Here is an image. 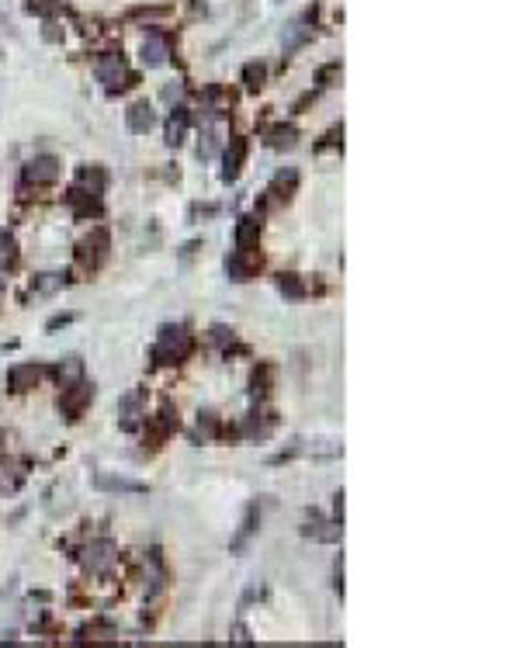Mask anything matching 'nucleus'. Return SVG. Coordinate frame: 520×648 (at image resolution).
Here are the masks:
<instances>
[{
  "label": "nucleus",
  "mask_w": 520,
  "mask_h": 648,
  "mask_svg": "<svg viewBox=\"0 0 520 648\" xmlns=\"http://www.w3.org/2000/svg\"><path fill=\"white\" fill-rule=\"evenodd\" d=\"M167 56H170L167 38H163V35H156V31H149V35H146V42H142V63H146V66H163V63H167Z\"/></svg>",
  "instance_id": "1a4fd4ad"
},
{
  "label": "nucleus",
  "mask_w": 520,
  "mask_h": 648,
  "mask_svg": "<svg viewBox=\"0 0 520 648\" xmlns=\"http://www.w3.org/2000/svg\"><path fill=\"white\" fill-rule=\"evenodd\" d=\"M125 125H128V132L142 135V132H149V128L156 125V111H153L146 101H139V104H132V108L125 111Z\"/></svg>",
  "instance_id": "0eeeda50"
},
{
  "label": "nucleus",
  "mask_w": 520,
  "mask_h": 648,
  "mask_svg": "<svg viewBox=\"0 0 520 648\" xmlns=\"http://www.w3.org/2000/svg\"><path fill=\"white\" fill-rule=\"evenodd\" d=\"M243 156H246V142H243V139H232L229 149H225V167H222V181H225V184H232V181L239 177Z\"/></svg>",
  "instance_id": "9d476101"
},
{
  "label": "nucleus",
  "mask_w": 520,
  "mask_h": 648,
  "mask_svg": "<svg viewBox=\"0 0 520 648\" xmlns=\"http://www.w3.org/2000/svg\"><path fill=\"white\" fill-rule=\"evenodd\" d=\"M114 545L111 541H94L91 548H84V555H80V561H84V568L87 572H94V575H101V572H107L111 565H114Z\"/></svg>",
  "instance_id": "20e7f679"
},
{
  "label": "nucleus",
  "mask_w": 520,
  "mask_h": 648,
  "mask_svg": "<svg viewBox=\"0 0 520 648\" xmlns=\"http://www.w3.org/2000/svg\"><path fill=\"white\" fill-rule=\"evenodd\" d=\"M309 38H312V28H302V24H295V28H292V31L285 35V52L292 56V52H295V49L302 45V42H309Z\"/></svg>",
  "instance_id": "6ab92c4d"
},
{
  "label": "nucleus",
  "mask_w": 520,
  "mask_h": 648,
  "mask_svg": "<svg viewBox=\"0 0 520 648\" xmlns=\"http://www.w3.org/2000/svg\"><path fill=\"white\" fill-rule=\"evenodd\" d=\"M299 455H306V458H340L343 455V444L340 441H295V448H288L278 462L299 458Z\"/></svg>",
  "instance_id": "f03ea898"
},
{
  "label": "nucleus",
  "mask_w": 520,
  "mask_h": 648,
  "mask_svg": "<svg viewBox=\"0 0 520 648\" xmlns=\"http://www.w3.org/2000/svg\"><path fill=\"white\" fill-rule=\"evenodd\" d=\"M215 149H218V135H215V128H208L205 135H202V142H198V156H202V160H211Z\"/></svg>",
  "instance_id": "412c9836"
},
{
  "label": "nucleus",
  "mask_w": 520,
  "mask_h": 648,
  "mask_svg": "<svg viewBox=\"0 0 520 648\" xmlns=\"http://www.w3.org/2000/svg\"><path fill=\"white\" fill-rule=\"evenodd\" d=\"M274 149H288V146H295V128L292 125H278L274 132H271V139H267Z\"/></svg>",
  "instance_id": "f3484780"
},
{
  "label": "nucleus",
  "mask_w": 520,
  "mask_h": 648,
  "mask_svg": "<svg viewBox=\"0 0 520 648\" xmlns=\"http://www.w3.org/2000/svg\"><path fill=\"white\" fill-rule=\"evenodd\" d=\"M302 534L306 538H312V541H326V545H333V541H340V534H343V527L340 524H315V527H302Z\"/></svg>",
  "instance_id": "2eb2a0df"
},
{
  "label": "nucleus",
  "mask_w": 520,
  "mask_h": 648,
  "mask_svg": "<svg viewBox=\"0 0 520 648\" xmlns=\"http://www.w3.org/2000/svg\"><path fill=\"white\" fill-rule=\"evenodd\" d=\"M98 489L107 492H146V482H132V478H114V475H98L94 478Z\"/></svg>",
  "instance_id": "f8f14e48"
},
{
  "label": "nucleus",
  "mask_w": 520,
  "mask_h": 648,
  "mask_svg": "<svg viewBox=\"0 0 520 648\" xmlns=\"http://www.w3.org/2000/svg\"><path fill=\"white\" fill-rule=\"evenodd\" d=\"M253 271H257V264L246 257V250H236L232 257H225V274L232 281H250Z\"/></svg>",
  "instance_id": "9b49d317"
},
{
  "label": "nucleus",
  "mask_w": 520,
  "mask_h": 648,
  "mask_svg": "<svg viewBox=\"0 0 520 648\" xmlns=\"http://www.w3.org/2000/svg\"><path fill=\"white\" fill-rule=\"evenodd\" d=\"M198 434H202V437H211V434H215V416H211V413H205V416L198 420Z\"/></svg>",
  "instance_id": "bb28decb"
},
{
  "label": "nucleus",
  "mask_w": 520,
  "mask_h": 648,
  "mask_svg": "<svg viewBox=\"0 0 520 648\" xmlns=\"http://www.w3.org/2000/svg\"><path fill=\"white\" fill-rule=\"evenodd\" d=\"M188 354H191V337H188V330H184V326H163V330H160V340H156V347H153L156 364H177V361H184Z\"/></svg>",
  "instance_id": "f257e3e1"
},
{
  "label": "nucleus",
  "mask_w": 520,
  "mask_h": 648,
  "mask_svg": "<svg viewBox=\"0 0 520 648\" xmlns=\"http://www.w3.org/2000/svg\"><path fill=\"white\" fill-rule=\"evenodd\" d=\"M163 97H167V101H177V97H181V84H174V87H167V91H163Z\"/></svg>",
  "instance_id": "cd10ccee"
},
{
  "label": "nucleus",
  "mask_w": 520,
  "mask_h": 648,
  "mask_svg": "<svg viewBox=\"0 0 520 648\" xmlns=\"http://www.w3.org/2000/svg\"><path fill=\"white\" fill-rule=\"evenodd\" d=\"M118 413H121V427H125V430H132V427H135V420H139V395H128V399L121 402V409H118Z\"/></svg>",
  "instance_id": "a211bd4d"
},
{
  "label": "nucleus",
  "mask_w": 520,
  "mask_h": 648,
  "mask_svg": "<svg viewBox=\"0 0 520 648\" xmlns=\"http://www.w3.org/2000/svg\"><path fill=\"white\" fill-rule=\"evenodd\" d=\"M257 240V219H239V229H236V246L239 250H250V243Z\"/></svg>",
  "instance_id": "dca6fc26"
},
{
  "label": "nucleus",
  "mask_w": 520,
  "mask_h": 648,
  "mask_svg": "<svg viewBox=\"0 0 520 648\" xmlns=\"http://www.w3.org/2000/svg\"><path fill=\"white\" fill-rule=\"evenodd\" d=\"M24 181L28 184H52L59 181V160L56 156H35L24 163Z\"/></svg>",
  "instance_id": "39448f33"
},
{
  "label": "nucleus",
  "mask_w": 520,
  "mask_h": 648,
  "mask_svg": "<svg viewBox=\"0 0 520 648\" xmlns=\"http://www.w3.org/2000/svg\"><path fill=\"white\" fill-rule=\"evenodd\" d=\"M278 288H281V291H285L288 298H302V295H306V288L299 284V278H295V274H281Z\"/></svg>",
  "instance_id": "4be33fe9"
},
{
  "label": "nucleus",
  "mask_w": 520,
  "mask_h": 648,
  "mask_svg": "<svg viewBox=\"0 0 520 648\" xmlns=\"http://www.w3.org/2000/svg\"><path fill=\"white\" fill-rule=\"evenodd\" d=\"M80 374H84V361H80V358H66V364H59V381H63V385L77 381Z\"/></svg>",
  "instance_id": "aec40b11"
},
{
  "label": "nucleus",
  "mask_w": 520,
  "mask_h": 648,
  "mask_svg": "<svg viewBox=\"0 0 520 648\" xmlns=\"http://www.w3.org/2000/svg\"><path fill=\"white\" fill-rule=\"evenodd\" d=\"M80 184H94V191H101L104 174L98 170V167H84V170H80Z\"/></svg>",
  "instance_id": "393cba45"
},
{
  "label": "nucleus",
  "mask_w": 520,
  "mask_h": 648,
  "mask_svg": "<svg viewBox=\"0 0 520 648\" xmlns=\"http://www.w3.org/2000/svg\"><path fill=\"white\" fill-rule=\"evenodd\" d=\"M184 132H188V108H174L170 125H167V142L170 146H181L184 142Z\"/></svg>",
  "instance_id": "ddd939ff"
},
{
  "label": "nucleus",
  "mask_w": 520,
  "mask_h": 648,
  "mask_svg": "<svg viewBox=\"0 0 520 648\" xmlns=\"http://www.w3.org/2000/svg\"><path fill=\"white\" fill-rule=\"evenodd\" d=\"M59 284H63V278H59V274H38L31 288H35V291H42V295H49V291H56Z\"/></svg>",
  "instance_id": "b1692460"
},
{
  "label": "nucleus",
  "mask_w": 520,
  "mask_h": 648,
  "mask_svg": "<svg viewBox=\"0 0 520 648\" xmlns=\"http://www.w3.org/2000/svg\"><path fill=\"white\" fill-rule=\"evenodd\" d=\"M98 84H104L107 91H121L128 84V66L121 56H104L98 63Z\"/></svg>",
  "instance_id": "7ed1b4c3"
},
{
  "label": "nucleus",
  "mask_w": 520,
  "mask_h": 648,
  "mask_svg": "<svg viewBox=\"0 0 520 648\" xmlns=\"http://www.w3.org/2000/svg\"><path fill=\"white\" fill-rule=\"evenodd\" d=\"M253 531H257V506H250V510H246V517H243V524H239V534L229 541V548H232V552H243Z\"/></svg>",
  "instance_id": "4468645a"
},
{
  "label": "nucleus",
  "mask_w": 520,
  "mask_h": 648,
  "mask_svg": "<svg viewBox=\"0 0 520 648\" xmlns=\"http://www.w3.org/2000/svg\"><path fill=\"white\" fill-rule=\"evenodd\" d=\"M243 77H246V84H250V87H260V80H264V66H246V73H243Z\"/></svg>",
  "instance_id": "a878e982"
},
{
  "label": "nucleus",
  "mask_w": 520,
  "mask_h": 648,
  "mask_svg": "<svg viewBox=\"0 0 520 648\" xmlns=\"http://www.w3.org/2000/svg\"><path fill=\"white\" fill-rule=\"evenodd\" d=\"M38 381H42V368H38V364H17V368L7 371L10 392H28V388H35Z\"/></svg>",
  "instance_id": "6e6552de"
},
{
  "label": "nucleus",
  "mask_w": 520,
  "mask_h": 648,
  "mask_svg": "<svg viewBox=\"0 0 520 648\" xmlns=\"http://www.w3.org/2000/svg\"><path fill=\"white\" fill-rule=\"evenodd\" d=\"M21 485V471H14V468H0V496L3 492H14Z\"/></svg>",
  "instance_id": "5701e85b"
},
{
  "label": "nucleus",
  "mask_w": 520,
  "mask_h": 648,
  "mask_svg": "<svg viewBox=\"0 0 520 648\" xmlns=\"http://www.w3.org/2000/svg\"><path fill=\"white\" fill-rule=\"evenodd\" d=\"M91 399H94V388H91V385H84V381H77V385L63 388V402H59V406H63V413H66L70 420H77Z\"/></svg>",
  "instance_id": "423d86ee"
}]
</instances>
